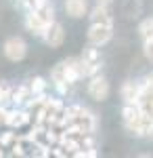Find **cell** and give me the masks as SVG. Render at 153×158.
<instances>
[{
  "label": "cell",
  "instance_id": "obj_1",
  "mask_svg": "<svg viewBox=\"0 0 153 158\" xmlns=\"http://www.w3.org/2000/svg\"><path fill=\"white\" fill-rule=\"evenodd\" d=\"M67 131H80V133H92L96 120H94L92 112H88L82 106H71L67 108V118H65Z\"/></svg>",
  "mask_w": 153,
  "mask_h": 158
},
{
  "label": "cell",
  "instance_id": "obj_2",
  "mask_svg": "<svg viewBox=\"0 0 153 158\" xmlns=\"http://www.w3.org/2000/svg\"><path fill=\"white\" fill-rule=\"evenodd\" d=\"M113 36V25L109 23H90V30H88V42L94 44V47H103L107 44Z\"/></svg>",
  "mask_w": 153,
  "mask_h": 158
},
{
  "label": "cell",
  "instance_id": "obj_3",
  "mask_svg": "<svg viewBox=\"0 0 153 158\" xmlns=\"http://www.w3.org/2000/svg\"><path fill=\"white\" fill-rule=\"evenodd\" d=\"M2 53H4V57H6L9 61H21L25 55H27V44H25L23 38L13 36V38H9V40L4 42Z\"/></svg>",
  "mask_w": 153,
  "mask_h": 158
},
{
  "label": "cell",
  "instance_id": "obj_4",
  "mask_svg": "<svg viewBox=\"0 0 153 158\" xmlns=\"http://www.w3.org/2000/svg\"><path fill=\"white\" fill-rule=\"evenodd\" d=\"M139 108L143 110V114L153 116V74H149L145 78V82L141 85V93H139Z\"/></svg>",
  "mask_w": 153,
  "mask_h": 158
},
{
  "label": "cell",
  "instance_id": "obj_5",
  "mask_svg": "<svg viewBox=\"0 0 153 158\" xmlns=\"http://www.w3.org/2000/svg\"><path fill=\"white\" fill-rule=\"evenodd\" d=\"M88 95L94 99V101H105L107 95H109V82L107 78L94 74L90 76V82H88Z\"/></svg>",
  "mask_w": 153,
  "mask_h": 158
},
{
  "label": "cell",
  "instance_id": "obj_6",
  "mask_svg": "<svg viewBox=\"0 0 153 158\" xmlns=\"http://www.w3.org/2000/svg\"><path fill=\"white\" fill-rule=\"evenodd\" d=\"M44 42H46L48 47H53V49H59L61 44H63V40H65V30H63V25L61 23H50L46 27V32H44Z\"/></svg>",
  "mask_w": 153,
  "mask_h": 158
},
{
  "label": "cell",
  "instance_id": "obj_7",
  "mask_svg": "<svg viewBox=\"0 0 153 158\" xmlns=\"http://www.w3.org/2000/svg\"><path fill=\"white\" fill-rule=\"evenodd\" d=\"M82 59H84V65H86V72H88V78L99 72V68H101V53L94 49V44L88 47V49H84Z\"/></svg>",
  "mask_w": 153,
  "mask_h": 158
},
{
  "label": "cell",
  "instance_id": "obj_8",
  "mask_svg": "<svg viewBox=\"0 0 153 158\" xmlns=\"http://www.w3.org/2000/svg\"><path fill=\"white\" fill-rule=\"evenodd\" d=\"M25 27H27L34 36H44V32H46L48 25L44 23L34 11H27V15H25Z\"/></svg>",
  "mask_w": 153,
  "mask_h": 158
},
{
  "label": "cell",
  "instance_id": "obj_9",
  "mask_svg": "<svg viewBox=\"0 0 153 158\" xmlns=\"http://www.w3.org/2000/svg\"><path fill=\"white\" fill-rule=\"evenodd\" d=\"M90 23H109L113 25V19H111V13H109V4H99L92 9L90 13Z\"/></svg>",
  "mask_w": 153,
  "mask_h": 158
},
{
  "label": "cell",
  "instance_id": "obj_10",
  "mask_svg": "<svg viewBox=\"0 0 153 158\" xmlns=\"http://www.w3.org/2000/svg\"><path fill=\"white\" fill-rule=\"evenodd\" d=\"M139 93H141V85L134 82V80H128L122 86V99H124V103H136L139 101Z\"/></svg>",
  "mask_w": 153,
  "mask_h": 158
},
{
  "label": "cell",
  "instance_id": "obj_11",
  "mask_svg": "<svg viewBox=\"0 0 153 158\" xmlns=\"http://www.w3.org/2000/svg\"><path fill=\"white\" fill-rule=\"evenodd\" d=\"M65 11H67L69 17L80 19V17H84L86 11H88V2H86V0H67V2H65Z\"/></svg>",
  "mask_w": 153,
  "mask_h": 158
},
{
  "label": "cell",
  "instance_id": "obj_12",
  "mask_svg": "<svg viewBox=\"0 0 153 158\" xmlns=\"http://www.w3.org/2000/svg\"><path fill=\"white\" fill-rule=\"evenodd\" d=\"M34 97V93H32V89L29 86H25V85H19L17 89H13V93H11V101L13 103H25V101H29V99Z\"/></svg>",
  "mask_w": 153,
  "mask_h": 158
},
{
  "label": "cell",
  "instance_id": "obj_13",
  "mask_svg": "<svg viewBox=\"0 0 153 158\" xmlns=\"http://www.w3.org/2000/svg\"><path fill=\"white\" fill-rule=\"evenodd\" d=\"M32 120V116H29V112L27 110H15V112H11V116H9V127H23V124H27V122Z\"/></svg>",
  "mask_w": 153,
  "mask_h": 158
},
{
  "label": "cell",
  "instance_id": "obj_14",
  "mask_svg": "<svg viewBox=\"0 0 153 158\" xmlns=\"http://www.w3.org/2000/svg\"><path fill=\"white\" fill-rule=\"evenodd\" d=\"M36 15L44 21L46 25H50V23H55V9H53V4L50 2H44V4H40L38 9H36Z\"/></svg>",
  "mask_w": 153,
  "mask_h": 158
},
{
  "label": "cell",
  "instance_id": "obj_15",
  "mask_svg": "<svg viewBox=\"0 0 153 158\" xmlns=\"http://www.w3.org/2000/svg\"><path fill=\"white\" fill-rule=\"evenodd\" d=\"M139 34H141L143 40H153V17L145 19V21L139 25Z\"/></svg>",
  "mask_w": 153,
  "mask_h": 158
},
{
  "label": "cell",
  "instance_id": "obj_16",
  "mask_svg": "<svg viewBox=\"0 0 153 158\" xmlns=\"http://www.w3.org/2000/svg\"><path fill=\"white\" fill-rule=\"evenodd\" d=\"M46 80L42 78V76H36L34 80H32V85H29V89H32V93L34 95H44V91H46Z\"/></svg>",
  "mask_w": 153,
  "mask_h": 158
},
{
  "label": "cell",
  "instance_id": "obj_17",
  "mask_svg": "<svg viewBox=\"0 0 153 158\" xmlns=\"http://www.w3.org/2000/svg\"><path fill=\"white\" fill-rule=\"evenodd\" d=\"M11 93H13V86H9L6 82H0V106L11 101Z\"/></svg>",
  "mask_w": 153,
  "mask_h": 158
},
{
  "label": "cell",
  "instance_id": "obj_18",
  "mask_svg": "<svg viewBox=\"0 0 153 158\" xmlns=\"http://www.w3.org/2000/svg\"><path fill=\"white\" fill-rule=\"evenodd\" d=\"M73 156L76 158H94L96 156V150L94 148H80V150L73 152Z\"/></svg>",
  "mask_w": 153,
  "mask_h": 158
},
{
  "label": "cell",
  "instance_id": "obj_19",
  "mask_svg": "<svg viewBox=\"0 0 153 158\" xmlns=\"http://www.w3.org/2000/svg\"><path fill=\"white\" fill-rule=\"evenodd\" d=\"M11 143H17V135H15V133L0 135V146H11Z\"/></svg>",
  "mask_w": 153,
  "mask_h": 158
},
{
  "label": "cell",
  "instance_id": "obj_20",
  "mask_svg": "<svg viewBox=\"0 0 153 158\" xmlns=\"http://www.w3.org/2000/svg\"><path fill=\"white\" fill-rule=\"evenodd\" d=\"M143 53H145V57L153 63V40H145V47H143Z\"/></svg>",
  "mask_w": 153,
  "mask_h": 158
},
{
  "label": "cell",
  "instance_id": "obj_21",
  "mask_svg": "<svg viewBox=\"0 0 153 158\" xmlns=\"http://www.w3.org/2000/svg\"><path fill=\"white\" fill-rule=\"evenodd\" d=\"M147 137H151V139H153V122H151V127H149V133H147Z\"/></svg>",
  "mask_w": 153,
  "mask_h": 158
},
{
  "label": "cell",
  "instance_id": "obj_22",
  "mask_svg": "<svg viewBox=\"0 0 153 158\" xmlns=\"http://www.w3.org/2000/svg\"><path fill=\"white\" fill-rule=\"evenodd\" d=\"M96 2H99V4H109L111 0H96Z\"/></svg>",
  "mask_w": 153,
  "mask_h": 158
}]
</instances>
